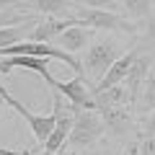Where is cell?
I'll use <instances>...</instances> for the list:
<instances>
[{
	"mask_svg": "<svg viewBox=\"0 0 155 155\" xmlns=\"http://www.w3.org/2000/svg\"><path fill=\"white\" fill-rule=\"evenodd\" d=\"M106 134V122L98 111H78L75 114V122H72L70 129V137H67V145L72 153H85V150L96 147L101 137ZM65 153V150H62Z\"/></svg>",
	"mask_w": 155,
	"mask_h": 155,
	"instance_id": "obj_1",
	"label": "cell"
},
{
	"mask_svg": "<svg viewBox=\"0 0 155 155\" xmlns=\"http://www.w3.org/2000/svg\"><path fill=\"white\" fill-rule=\"evenodd\" d=\"M75 21L78 26H88L93 31H116V34H134L132 21L122 18L119 13L114 11H104V8H83V5H75Z\"/></svg>",
	"mask_w": 155,
	"mask_h": 155,
	"instance_id": "obj_2",
	"label": "cell"
},
{
	"mask_svg": "<svg viewBox=\"0 0 155 155\" xmlns=\"http://www.w3.org/2000/svg\"><path fill=\"white\" fill-rule=\"evenodd\" d=\"M119 57L122 54H119V49H116V44L111 41V39H98V41L88 44L85 57H83V70H85L88 83L93 80V85H96L101 78L106 75V70H109Z\"/></svg>",
	"mask_w": 155,
	"mask_h": 155,
	"instance_id": "obj_3",
	"label": "cell"
},
{
	"mask_svg": "<svg viewBox=\"0 0 155 155\" xmlns=\"http://www.w3.org/2000/svg\"><path fill=\"white\" fill-rule=\"evenodd\" d=\"M52 88L60 91V93L72 104L75 111H93L96 109V96H93V91H91V85H88V78H78L75 75L72 80H67V83L57 80Z\"/></svg>",
	"mask_w": 155,
	"mask_h": 155,
	"instance_id": "obj_4",
	"label": "cell"
},
{
	"mask_svg": "<svg viewBox=\"0 0 155 155\" xmlns=\"http://www.w3.org/2000/svg\"><path fill=\"white\" fill-rule=\"evenodd\" d=\"M18 67L39 72V75L47 80V85H49V88L57 83V78H52V72H49V60H44V57H31V54L0 57V72H11V70H18Z\"/></svg>",
	"mask_w": 155,
	"mask_h": 155,
	"instance_id": "obj_5",
	"label": "cell"
},
{
	"mask_svg": "<svg viewBox=\"0 0 155 155\" xmlns=\"http://www.w3.org/2000/svg\"><path fill=\"white\" fill-rule=\"evenodd\" d=\"M137 52L140 49H129V52H124L119 60L114 62V65L106 70V75L101 78L96 85H91V91H93V96L96 93H101V91H109V88H114V85H122L124 80H127V75H129V70H132V62H134V57H137Z\"/></svg>",
	"mask_w": 155,
	"mask_h": 155,
	"instance_id": "obj_6",
	"label": "cell"
},
{
	"mask_svg": "<svg viewBox=\"0 0 155 155\" xmlns=\"http://www.w3.org/2000/svg\"><path fill=\"white\" fill-rule=\"evenodd\" d=\"M153 60L155 57L150 54V52H137V57H134V62H132V70H129L127 80H124V88L129 91V96H132L134 104H140V91H142L145 80H147L150 70H153Z\"/></svg>",
	"mask_w": 155,
	"mask_h": 155,
	"instance_id": "obj_7",
	"label": "cell"
},
{
	"mask_svg": "<svg viewBox=\"0 0 155 155\" xmlns=\"http://www.w3.org/2000/svg\"><path fill=\"white\" fill-rule=\"evenodd\" d=\"M75 16L72 18H57V16H49L44 18V21H39L36 26L31 28V34H28V41H44V44H52L57 36H60L65 28L75 26Z\"/></svg>",
	"mask_w": 155,
	"mask_h": 155,
	"instance_id": "obj_8",
	"label": "cell"
},
{
	"mask_svg": "<svg viewBox=\"0 0 155 155\" xmlns=\"http://www.w3.org/2000/svg\"><path fill=\"white\" fill-rule=\"evenodd\" d=\"M106 122V129L114 134H127L132 127V106H101L96 109Z\"/></svg>",
	"mask_w": 155,
	"mask_h": 155,
	"instance_id": "obj_9",
	"label": "cell"
},
{
	"mask_svg": "<svg viewBox=\"0 0 155 155\" xmlns=\"http://www.w3.org/2000/svg\"><path fill=\"white\" fill-rule=\"evenodd\" d=\"M91 36H93V28L78 26V23H75V26L65 28V31L54 39V41H57V47H60V49H65V52H70V54H75V52H80V49H85V47H88Z\"/></svg>",
	"mask_w": 155,
	"mask_h": 155,
	"instance_id": "obj_10",
	"label": "cell"
},
{
	"mask_svg": "<svg viewBox=\"0 0 155 155\" xmlns=\"http://www.w3.org/2000/svg\"><path fill=\"white\" fill-rule=\"evenodd\" d=\"M23 119L28 122L31 134L36 137V142H41V145L47 142V137L52 134V129L57 127V111H54V109H52L49 114H31V111H28Z\"/></svg>",
	"mask_w": 155,
	"mask_h": 155,
	"instance_id": "obj_11",
	"label": "cell"
},
{
	"mask_svg": "<svg viewBox=\"0 0 155 155\" xmlns=\"http://www.w3.org/2000/svg\"><path fill=\"white\" fill-rule=\"evenodd\" d=\"M34 26H36V21L16 23V26H5V28H0V49H3V47H11V44H18V41H26Z\"/></svg>",
	"mask_w": 155,
	"mask_h": 155,
	"instance_id": "obj_12",
	"label": "cell"
},
{
	"mask_svg": "<svg viewBox=\"0 0 155 155\" xmlns=\"http://www.w3.org/2000/svg\"><path fill=\"white\" fill-rule=\"evenodd\" d=\"M34 13H44V16H62V18H72L70 3L67 0H31Z\"/></svg>",
	"mask_w": 155,
	"mask_h": 155,
	"instance_id": "obj_13",
	"label": "cell"
},
{
	"mask_svg": "<svg viewBox=\"0 0 155 155\" xmlns=\"http://www.w3.org/2000/svg\"><path fill=\"white\" fill-rule=\"evenodd\" d=\"M36 21V13H28L26 8H11V11H0V28L16 26V23H28Z\"/></svg>",
	"mask_w": 155,
	"mask_h": 155,
	"instance_id": "obj_14",
	"label": "cell"
},
{
	"mask_svg": "<svg viewBox=\"0 0 155 155\" xmlns=\"http://www.w3.org/2000/svg\"><path fill=\"white\" fill-rule=\"evenodd\" d=\"M140 111H155V67L150 70L147 80H145L142 85V106H140Z\"/></svg>",
	"mask_w": 155,
	"mask_h": 155,
	"instance_id": "obj_15",
	"label": "cell"
},
{
	"mask_svg": "<svg viewBox=\"0 0 155 155\" xmlns=\"http://www.w3.org/2000/svg\"><path fill=\"white\" fill-rule=\"evenodd\" d=\"M122 5L132 18H147L153 11V0H122Z\"/></svg>",
	"mask_w": 155,
	"mask_h": 155,
	"instance_id": "obj_16",
	"label": "cell"
},
{
	"mask_svg": "<svg viewBox=\"0 0 155 155\" xmlns=\"http://www.w3.org/2000/svg\"><path fill=\"white\" fill-rule=\"evenodd\" d=\"M75 5H83V8H104V11H111V8H114V0H75Z\"/></svg>",
	"mask_w": 155,
	"mask_h": 155,
	"instance_id": "obj_17",
	"label": "cell"
},
{
	"mask_svg": "<svg viewBox=\"0 0 155 155\" xmlns=\"http://www.w3.org/2000/svg\"><path fill=\"white\" fill-rule=\"evenodd\" d=\"M137 155H155V137H145V142L140 145Z\"/></svg>",
	"mask_w": 155,
	"mask_h": 155,
	"instance_id": "obj_18",
	"label": "cell"
},
{
	"mask_svg": "<svg viewBox=\"0 0 155 155\" xmlns=\"http://www.w3.org/2000/svg\"><path fill=\"white\" fill-rule=\"evenodd\" d=\"M142 137H155V111L147 116V122H145V129H142Z\"/></svg>",
	"mask_w": 155,
	"mask_h": 155,
	"instance_id": "obj_19",
	"label": "cell"
},
{
	"mask_svg": "<svg viewBox=\"0 0 155 155\" xmlns=\"http://www.w3.org/2000/svg\"><path fill=\"white\" fill-rule=\"evenodd\" d=\"M11 8H23V0H0V11H11Z\"/></svg>",
	"mask_w": 155,
	"mask_h": 155,
	"instance_id": "obj_20",
	"label": "cell"
},
{
	"mask_svg": "<svg viewBox=\"0 0 155 155\" xmlns=\"http://www.w3.org/2000/svg\"><path fill=\"white\" fill-rule=\"evenodd\" d=\"M0 104H5V101H3V98H0Z\"/></svg>",
	"mask_w": 155,
	"mask_h": 155,
	"instance_id": "obj_21",
	"label": "cell"
}]
</instances>
